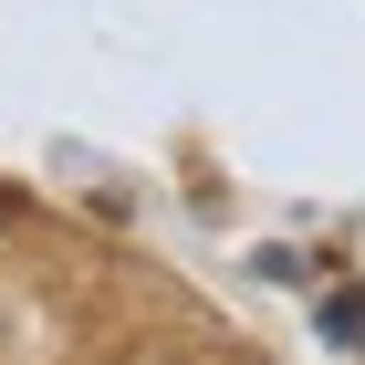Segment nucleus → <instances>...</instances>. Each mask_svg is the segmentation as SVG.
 Here are the masks:
<instances>
[{
    "mask_svg": "<svg viewBox=\"0 0 365 365\" xmlns=\"http://www.w3.org/2000/svg\"><path fill=\"white\" fill-rule=\"evenodd\" d=\"M136 365H198V355H136Z\"/></svg>",
    "mask_w": 365,
    "mask_h": 365,
    "instance_id": "f257e3e1",
    "label": "nucleus"
}]
</instances>
